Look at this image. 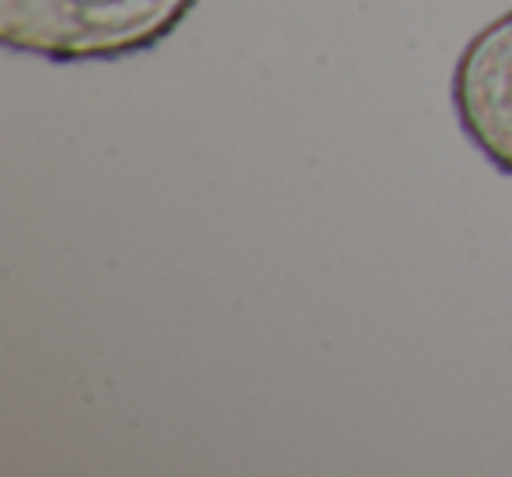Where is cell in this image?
<instances>
[{"mask_svg": "<svg viewBox=\"0 0 512 477\" xmlns=\"http://www.w3.org/2000/svg\"><path fill=\"white\" fill-rule=\"evenodd\" d=\"M200 0H0V43L53 64L123 60L165 43Z\"/></svg>", "mask_w": 512, "mask_h": 477, "instance_id": "1", "label": "cell"}, {"mask_svg": "<svg viewBox=\"0 0 512 477\" xmlns=\"http://www.w3.org/2000/svg\"><path fill=\"white\" fill-rule=\"evenodd\" d=\"M453 109L470 144L512 176V11L484 25L460 53Z\"/></svg>", "mask_w": 512, "mask_h": 477, "instance_id": "2", "label": "cell"}]
</instances>
